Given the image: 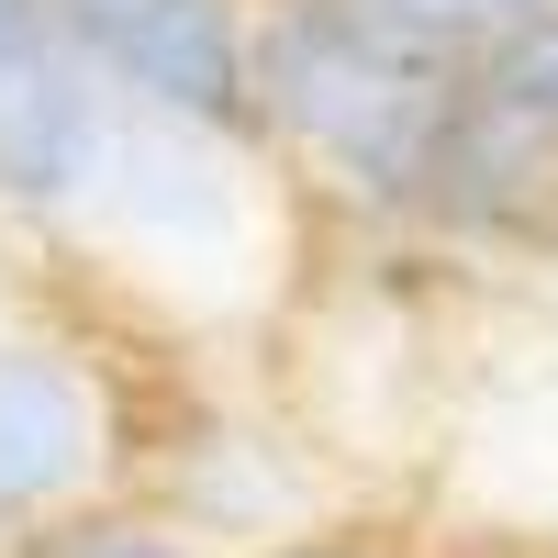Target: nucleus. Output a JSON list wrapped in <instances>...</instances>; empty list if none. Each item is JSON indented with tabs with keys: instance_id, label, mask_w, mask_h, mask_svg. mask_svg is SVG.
Returning <instances> with one entry per match:
<instances>
[{
	"instance_id": "obj_4",
	"label": "nucleus",
	"mask_w": 558,
	"mask_h": 558,
	"mask_svg": "<svg viewBox=\"0 0 558 558\" xmlns=\"http://www.w3.org/2000/svg\"><path fill=\"white\" fill-rule=\"evenodd\" d=\"M336 12L391 34V45H413V57H436V68H492L502 45L558 23V0H336Z\"/></svg>"
},
{
	"instance_id": "obj_3",
	"label": "nucleus",
	"mask_w": 558,
	"mask_h": 558,
	"mask_svg": "<svg viewBox=\"0 0 558 558\" xmlns=\"http://www.w3.org/2000/svg\"><path fill=\"white\" fill-rule=\"evenodd\" d=\"M101 470H112V413L89 391V368L0 336V525L89 492Z\"/></svg>"
},
{
	"instance_id": "obj_1",
	"label": "nucleus",
	"mask_w": 558,
	"mask_h": 558,
	"mask_svg": "<svg viewBox=\"0 0 558 558\" xmlns=\"http://www.w3.org/2000/svg\"><path fill=\"white\" fill-rule=\"evenodd\" d=\"M57 34L146 123H179V134L257 123V34L235 23V0H57Z\"/></svg>"
},
{
	"instance_id": "obj_6",
	"label": "nucleus",
	"mask_w": 558,
	"mask_h": 558,
	"mask_svg": "<svg viewBox=\"0 0 558 558\" xmlns=\"http://www.w3.org/2000/svg\"><path fill=\"white\" fill-rule=\"evenodd\" d=\"M45 558H191L179 536H157V525H68Z\"/></svg>"
},
{
	"instance_id": "obj_2",
	"label": "nucleus",
	"mask_w": 558,
	"mask_h": 558,
	"mask_svg": "<svg viewBox=\"0 0 558 558\" xmlns=\"http://www.w3.org/2000/svg\"><path fill=\"white\" fill-rule=\"evenodd\" d=\"M123 101L78 68L57 34V0H0V202L23 213H78L101 191Z\"/></svg>"
},
{
	"instance_id": "obj_7",
	"label": "nucleus",
	"mask_w": 558,
	"mask_h": 558,
	"mask_svg": "<svg viewBox=\"0 0 558 558\" xmlns=\"http://www.w3.org/2000/svg\"><path fill=\"white\" fill-rule=\"evenodd\" d=\"M268 558H380V547H268Z\"/></svg>"
},
{
	"instance_id": "obj_5",
	"label": "nucleus",
	"mask_w": 558,
	"mask_h": 558,
	"mask_svg": "<svg viewBox=\"0 0 558 558\" xmlns=\"http://www.w3.org/2000/svg\"><path fill=\"white\" fill-rule=\"evenodd\" d=\"M481 89H492L514 123H536L547 146H558V23H536L525 45H502V57L481 68Z\"/></svg>"
}]
</instances>
